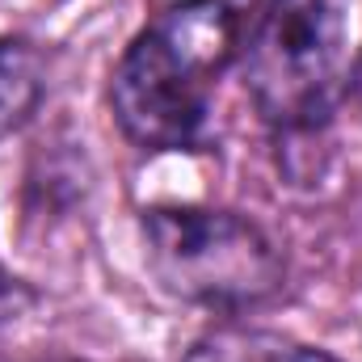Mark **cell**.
I'll return each mask as SVG.
<instances>
[{
  "label": "cell",
  "instance_id": "6da1fadb",
  "mask_svg": "<svg viewBox=\"0 0 362 362\" xmlns=\"http://www.w3.org/2000/svg\"><path fill=\"white\" fill-rule=\"evenodd\" d=\"M262 0H177L122 51L110 105L118 131L144 152L194 148L211 118L219 76L245 51Z\"/></svg>",
  "mask_w": 362,
  "mask_h": 362
},
{
  "label": "cell",
  "instance_id": "7a4b0ae2",
  "mask_svg": "<svg viewBox=\"0 0 362 362\" xmlns=\"http://www.w3.org/2000/svg\"><path fill=\"white\" fill-rule=\"evenodd\" d=\"M240 55L274 131H316L362 85V0H262Z\"/></svg>",
  "mask_w": 362,
  "mask_h": 362
},
{
  "label": "cell",
  "instance_id": "277c9868",
  "mask_svg": "<svg viewBox=\"0 0 362 362\" xmlns=\"http://www.w3.org/2000/svg\"><path fill=\"white\" fill-rule=\"evenodd\" d=\"M181 362H341L316 346H303L295 337H282L270 329L249 325H219L194 337Z\"/></svg>",
  "mask_w": 362,
  "mask_h": 362
},
{
  "label": "cell",
  "instance_id": "5b68a950",
  "mask_svg": "<svg viewBox=\"0 0 362 362\" xmlns=\"http://www.w3.org/2000/svg\"><path fill=\"white\" fill-rule=\"evenodd\" d=\"M47 93L42 55L25 38H0V139L21 131Z\"/></svg>",
  "mask_w": 362,
  "mask_h": 362
},
{
  "label": "cell",
  "instance_id": "8992f818",
  "mask_svg": "<svg viewBox=\"0 0 362 362\" xmlns=\"http://www.w3.org/2000/svg\"><path fill=\"white\" fill-rule=\"evenodd\" d=\"M30 303H34L30 282H21L13 270H4V266H0V329H4V325H13L17 316H25V312H30Z\"/></svg>",
  "mask_w": 362,
  "mask_h": 362
},
{
  "label": "cell",
  "instance_id": "3957f363",
  "mask_svg": "<svg viewBox=\"0 0 362 362\" xmlns=\"http://www.w3.org/2000/svg\"><path fill=\"white\" fill-rule=\"evenodd\" d=\"M144 262L160 291L206 312H249L286 282V257L270 236L215 206H152L144 211Z\"/></svg>",
  "mask_w": 362,
  "mask_h": 362
}]
</instances>
